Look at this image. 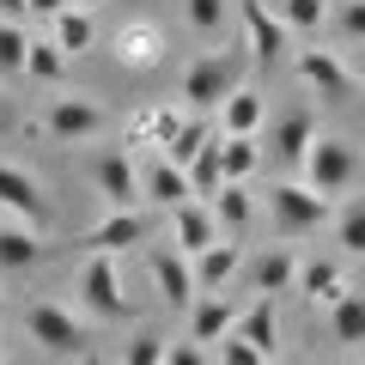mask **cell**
<instances>
[{
	"label": "cell",
	"instance_id": "6da1fadb",
	"mask_svg": "<svg viewBox=\"0 0 365 365\" xmlns=\"http://www.w3.org/2000/svg\"><path fill=\"white\" fill-rule=\"evenodd\" d=\"M268 220H274L280 237H304V232H317V225L335 220V195L311 189L304 177L299 182H274L268 189Z\"/></svg>",
	"mask_w": 365,
	"mask_h": 365
},
{
	"label": "cell",
	"instance_id": "7a4b0ae2",
	"mask_svg": "<svg viewBox=\"0 0 365 365\" xmlns=\"http://www.w3.org/2000/svg\"><path fill=\"white\" fill-rule=\"evenodd\" d=\"M299 170H304L311 189H323V195H347L353 177H359V153H353V140H341V134H317Z\"/></svg>",
	"mask_w": 365,
	"mask_h": 365
},
{
	"label": "cell",
	"instance_id": "3957f363",
	"mask_svg": "<svg viewBox=\"0 0 365 365\" xmlns=\"http://www.w3.org/2000/svg\"><path fill=\"white\" fill-rule=\"evenodd\" d=\"M25 335L37 341L43 353H61V359H73V353H86V323H79L73 311H67V304H55V299H37L25 311Z\"/></svg>",
	"mask_w": 365,
	"mask_h": 365
},
{
	"label": "cell",
	"instance_id": "277c9868",
	"mask_svg": "<svg viewBox=\"0 0 365 365\" xmlns=\"http://www.w3.org/2000/svg\"><path fill=\"white\" fill-rule=\"evenodd\" d=\"M79 299H86V311L98 317V323H122V317H134V304L122 299L116 256H86V268H79Z\"/></svg>",
	"mask_w": 365,
	"mask_h": 365
},
{
	"label": "cell",
	"instance_id": "5b68a950",
	"mask_svg": "<svg viewBox=\"0 0 365 365\" xmlns=\"http://www.w3.org/2000/svg\"><path fill=\"white\" fill-rule=\"evenodd\" d=\"M232 91H237V79H232V61L225 55H195V61L182 67V110H195V116L220 110Z\"/></svg>",
	"mask_w": 365,
	"mask_h": 365
},
{
	"label": "cell",
	"instance_id": "8992f818",
	"mask_svg": "<svg viewBox=\"0 0 365 365\" xmlns=\"http://www.w3.org/2000/svg\"><path fill=\"white\" fill-rule=\"evenodd\" d=\"M292 67H299V79L323 98V104H347L353 91H359V73L341 61V49H299Z\"/></svg>",
	"mask_w": 365,
	"mask_h": 365
},
{
	"label": "cell",
	"instance_id": "52a82bcc",
	"mask_svg": "<svg viewBox=\"0 0 365 365\" xmlns=\"http://www.w3.org/2000/svg\"><path fill=\"white\" fill-rule=\"evenodd\" d=\"M0 213L37 225V232L49 225V195H43V182L31 177L25 165H6V158H0Z\"/></svg>",
	"mask_w": 365,
	"mask_h": 365
},
{
	"label": "cell",
	"instance_id": "ba28073f",
	"mask_svg": "<svg viewBox=\"0 0 365 365\" xmlns=\"http://www.w3.org/2000/svg\"><path fill=\"white\" fill-rule=\"evenodd\" d=\"M104 122L110 116L91 104V98H49V110H43V134H49V140H67V146L104 134Z\"/></svg>",
	"mask_w": 365,
	"mask_h": 365
},
{
	"label": "cell",
	"instance_id": "9c48e42d",
	"mask_svg": "<svg viewBox=\"0 0 365 365\" xmlns=\"http://www.w3.org/2000/svg\"><path fill=\"white\" fill-rule=\"evenodd\" d=\"M146 268H153V287H158V299H165L170 311H189V304L201 299L195 262L182 256V250H153V256H146Z\"/></svg>",
	"mask_w": 365,
	"mask_h": 365
},
{
	"label": "cell",
	"instance_id": "30bf717a",
	"mask_svg": "<svg viewBox=\"0 0 365 365\" xmlns=\"http://www.w3.org/2000/svg\"><path fill=\"white\" fill-rule=\"evenodd\" d=\"M237 323H244V299H232V292H201L189 304V341H201V347L225 341Z\"/></svg>",
	"mask_w": 365,
	"mask_h": 365
},
{
	"label": "cell",
	"instance_id": "8fae6325",
	"mask_svg": "<svg viewBox=\"0 0 365 365\" xmlns=\"http://www.w3.org/2000/svg\"><path fill=\"white\" fill-rule=\"evenodd\" d=\"M146 232H153V220H146L140 207H110L104 220L86 232V256H122V250L140 244Z\"/></svg>",
	"mask_w": 365,
	"mask_h": 365
},
{
	"label": "cell",
	"instance_id": "7c38bea8",
	"mask_svg": "<svg viewBox=\"0 0 365 365\" xmlns=\"http://www.w3.org/2000/svg\"><path fill=\"white\" fill-rule=\"evenodd\" d=\"M91 182H98V195H104L110 207H140V201H146L140 170H134L128 153H98V158H91Z\"/></svg>",
	"mask_w": 365,
	"mask_h": 365
},
{
	"label": "cell",
	"instance_id": "4fadbf2b",
	"mask_svg": "<svg viewBox=\"0 0 365 365\" xmlns=\"http://www.w3.org/2000/svg\"><path fill=\"white\" fill-rule=\"evenodd\" d=\"M237 19H244V37H250V55L256 61H280L292 49V31L280 13H268L262 0H237Z\"/></svg>",
	"mask_w": 365,
	"mask_h": 365
},
{
	"label": "cell",
	"instance_id": "5bb4252c",
	"mask_svg": "<svg viewBox=\"0 0 365 365\" xmlns=\"http://www.w3.org/2000/svg\"><path fill=\"white\" fill-rule=\"evenodd\" d=\"M165 232H170V250L195 256V250H207L213 237H220V220H213L207 201H177V207L165 213Z\"/></svg>",
	"mask_w": 365,
	"mask_h": 365
},
{
	"label": "cell",
	"instance_id": "9a60e30c",
	"mask_svg": "<svg viewBox=\"0 0 365 365\" xmlns=\"http://www.w3.org/2000/svg\"><path fill=\"white\" fill-rule=\"evenodd\" d=\"M311 140H317V116H311V110H287V116L268 122V146H262V153L280 158V165H304Z\"/></svg>",
	"mask_w": 365,
	"mask_h": 365
},
{
	"label": "cell",
	"instance_id": "2e32d148",
	"mask_svg": "<svg viewBox=\"0 0 365 365\" xmlns=\"http://www.w3.org/2000/svg\"><path fill=\"white\" fill-rule=\"evenodd\" d=\"M189 262H195V287H201V292H225V287H232V274L244 268V244H232V237H213V244L195 250Z\"/></svg>",
	"mask_w": 365,
	"mask_h": 365
},
{
	"label": "cell",
	"instance_id": "e0dca14e",
	"mask_svg": "<svg viewBox=\"0 0 365 365\" xmlns=\"http://www.w3.org/2000/svg\"><path fill=\"white\" fill-rule=\"evenodd\" d=\"M140 189H146V201H153V207H165V213L177 207V201H195V189H189V170L170 165L165 153H158L153 165L140 170Z\"/></svg>",
	"mask_w": 365,
	"mask_h": 365
},
{
	"label": "cell",
	"instance_id": "ac0fdd59",
	"mask_svg": "<svg viewBox=\"0 0 365 365\" xmlns=\"http://www.w3.org/2000/svg\"><path fill=\"white\" fill-rule=\"evenodd\" d=\"M43 262V232L25 220H6L0 225V274H25Z\"/></svg>",
	"mask_w": 365,
	"mask_h": 365
},
{
	"label": "cell",
	"instance_id": "d6986e66",
	"mask_svg": "<svg viewBox=\"0 0 365 365\" xmlns=\"http://www.w3.org/2000/svg\"><path fill=\"white\" fill-rule=\"evenodd\" d=\"M262 122H268V104L256 86H237L220 104V134H262Z\"/></svg>",
	"mask_w": 365,
	"mask_h": 365
},
{
	"label": "cell",
	"instance_id": "ffe728a7",
	"mask_svg": "<svg viewBox=\"0 0 365 365\" xmlns=\"http://www.w3.org/2000/svg\"><path fill=\"white\" fill-rule=\"evenodd\" d=\"M237 335H244L250 347L274 353V347H280V304H274L268 292H256V299L244 304V323H237Z\"/></svg>",
	"mask_w": 365,
	"mask_h": 365
},
{
	"label": "cell",
	"instance_id": "44dd1931",
	"mask_svg": "<svg viewBox=\"0 0 365 365\" xmlns=\"http://www.w3.org/2000/svg\"><path fill=\"white\" fill-rule=\"evenodd\" d=\"M299 287H304V299H311V304H335L341 292H347V280H341V262H335V256H311V262H299Z\"/></svg>",
	"mask_w": 365,
	"mask_h": 365
},
{
	"label": "cell",
	"instance_id": "7402d4cb",
	"mask_svg": "<svg viewBox=\"0 0 365 365\" xmlns=\"http://www.w3.org/2000/svg\"><path fill=\"white\" fill-rule=\"evenodd\" d=\"M220 158H225V182H250L268 165V153H262L256 134H220Z\"/></svg>",
	"mask_w": 365,
	"mask_h": 365
},
{
	"label": "cell",
	"instance_id": "603a6c76",
	"mask_svg": "<svg viewBox=\"0 0 365 365\" xmlns=\"http://www.w3.org/2000/svg\"><path fill=\"white\" fill-rule=\"evenodd\" d=\"M116 55H122L128 67H153L158 55H165V31L146 25V19H134V25L116 31Z\"/></svg>",
	"mask_w": 365,
	"mask_h": 365
},
{
	"label": "cell",
	"instance_id": "cb8c5ba5",
	"mask_svg": "<svg viewBox=\"0 0 365 365\" xmlns=\"http://www.w3.org/2000/svg\"><path fill=\"white\" fill-rule=\"evenodd\" d=\"M299 287V256H292L287 244H274L268 256L256 262V292H268V299H280V292Z\"/></svg>",
	"mask_w": 365,
	"mask_h": 365
},
{
	"label": "cell",
	"instance_id": "d4e9b609",
	"mask_svg": "<svg viewBox=\"0 0 365 365\" xmlns=\"http://www.w3.org/2000/svg\"><path fill=\"white\" fill-rule=\"evenodd\" d=\"M329 335L341 341V347H359L365 341V292H341L335 304H329Z\"/></svg>",
	"mask_w": 365,
	"mask_h": 365
},
{
	"label": "cell",
	"instance_id": "484cf974",
	"mask_svg": "<svg viewBox=\"0 0 365 365\" xmlns=\"http://www.w3.org/2000/svg\"><path fill=\"white\" fill-rule=\"evenodd\" d=\"M67 61H73V55H67L55 37H31V55H25V79H37V86H61V79H67Z\"/></svg>",
	"mask_w": 365,
	"mask_h": 365
},
{
	"label": "cell",
	"instance_id": "4316f807",
	"mask_svg": "<svg viewBox=\"0 0 365 365\" xmlns=\"http://www.w3.org/2000/svg\"><path fill=\"white\" fill-rule=\"evenodd\" d=\"M207 207H213V220H220V232H232V237L244 232L250 220H256V201H250L244 182H220V195H213Z\"/></svg>",
	"mask_w": 365,
	"mask_h": 365
},
{
	"label": "cell",
	"instance_id": "83f0119b",
	"mask_svg": "<svg viewBox=\"0 0 365 365\" xmlns=\"http://www.w3.org/2000/svg\"><path fill=\"white\" fill-rule=\"evenodd\" d=\"M49 25H55V31H49V37H55V43H61V49H67V55H86V49H91V43H98V25H91V13H86V6H61V13H55V19H49Z\"/></svg>",
	"mask_w": 365,
	"mask_h": 365
},
{
	"label": "cell",
	"instance_id": "f1b7e54d",
	"mask_svg": "<svg viewBox=\"0 0 365 365\" xmlns=\"http://www.w3.org/2000/svg\"><path fill=\"white\" fill-rule=\"evenodd\" d=\"M220 182H225V158H220V134H213V140L189 158V189H195V201H213Z\"/></svg>",
	"mask_w": 365,
	"mask_h": 365
},
{
	"label": "cell",
	"instance_id": "f546056e",
	"mask_svg": "<svg viewBox=\"0 0 365 365\" xmlns=\"http://www.w3.org/2000/svg\"><path fill=\"white\" fill-rule=\"evenodd\" d=\"M274 13L287 19V31H292V37H299V31H304V37H317V31L329 25V0H280Z\"/></svg>",
	"mask_w": 365,
	"mask_h": 365
},
{
	"label": "cell",
	"instance_id": "4dcf8cb0",
	"mask_svg": "<svg viewBox=\"0 0 365 365\" xmlns=\"http://www.w3.org/2000/svg\"><path fill=\"white\" fill-rule=\"evenodd\" d=\"M335 244L347 250V256H365V195H353L347 207L335 213Z\"/></svg>",
	"mask_w": 365,
	"mask_h": 365
},
{
	"label": "cell",
	"instance_id": "1f68e13d",
	"mask_svg": "<svg viewBox=\"0 0 365 365\" xmlns=\"http://www.w3.org/2000/svg\"><path fill=\"white\" fill-rule=\"evenodd\" d=\"M213 365H268V353H262V347H250V341L232 329L225 341H213Z\"/></svg>",
	"mask_w": 365,
	"mask_h": 365
},
{
	"label": "cell",
	"instance_id": "d6a6232c",
	"mask_svg": "<svg viewBox=\"0 0 365 365\" xmlns=\"http://www.w3.org/2000/svg\"><path fill=\"white\" fill-rule=\"evenodd\" d=\"M25 55H31L25 25H0V73H25Z\"/></svg>",
	"mask_w": 365,
	"mask_h": 365
},
{
	"label": "cell",
	"instance_id": "836d02e7",
	"mask_svg": "<svg viewBox=\"0 0 365 365\" xmlns=\"http://www.w3.org/2000/svg\"><path fill=\"white\" fill-rule=\"evenodd\" d=\"M165 347L170 341L158 335V329H140V335L128 341V353H122V365H165Z\"/></svg>",
	"mask_w": 365,
	"mask_h": 365
},
{
	"label": "cell",
	"instance_id": "e575fe53",
	"mask_svg": "<svg viewBox=\"0 0 365 365\" xmlns=\"http://www.w3.org/2000/svg\"><path fill=\"white\" fill-rule=\"evenodd\" d=\"M329 19H335V31L353 43V49H365V0H341Z\"/></svg>",
	"mask_w": 365,
	"mask_h": 365
},
{
	"label": "cell",
	"instance_id": "d590c367",
	"mask_svg": "<svg viewBox=\"0 0 365 365\" xmlns=\"http://www.w3.org/2000/svg\"><path fill=\"white\" fill-rule=\"evenodd\" d=\"M182 13H189V25H195L201 37H213V31H220V19H225V0H189Z\"/></svg>",
	"mask_w": 365,
	"mask_h": 365
},
{
	"label": "cell",
	"instance_id": "8d00e7d4",
	"mask_svg": "<svg viewBox=\"0 0 365 365\" xmlns=\"http://www.w3.org/2000/svg\"><path fill=\"white\" fill-rule=\"evenodd\" d=\"M165 365H213V359H207L201 341H170V347H165Z\"/></svg>",
	"mask_w": 365,
	"mask_h": 365
},
{
	"label": "cell",
	"instance_id": "74e56055",
	"mask_svg": "<svg viewBox=\"0 0 365 365\" xmlns=\"http://www.w3.org/2000/svg\"><path fill=\"white\" fill-rule=\"evenodd\" d=\"M31 19V0H0V25H25Z\"/></svg>",
	"mask_w": 365,
	"mask_h": 365
},
{
	"label": "cell",
	"instance_id": "f35d334b",
	"mask_svg": "<svg viewBox=\"0 0 365 365\" xmlns=\"http://www.w3.org/2000/svg\"><path fill=\"white\" fill-rule=\"evenodd\" d=\"M61 6H73V0H31V19H55Z\"/></svg>",
	"mask_w": 365,
	"mask_h": 365
},
{
	"label": "cell",
	"instance_id": "ab89813d",
	"mask_svg": "<svg viewBox=\"0 0 365 365\" xmlns=\"http://www.w3.org/2000/svg\"><path fill=\"white\" fill-rule=\"evenodd\" d=\"M79 365H104V359H98V353H79Z\"/></svg>",
	"mask_w": 365,
	"mask_h": 365
},
{
	"label": "cell",
	"instance_id": "60d3db41",
	"mask_svg": "<svg viewBox=\"0 0 365 365\" xmlns=\"http://www.w3.org/2000/svg\"><path fill=\"white\" fill-rule=\"evenodd\" d=\"M73 6H86V13H91V6H104V0H73Z\"/></svg>",
	"mask_w": 365,
	"mask_h": 365
},
{
	"label": "cell",
	"instance_id": "b9f144b4",
	"mask_svg": "<svg viewBox=\"0 0 365 365\" xmlns=\"http://www.w3.org/2000/svg\"><path fill=\"white\" fill-rule=\"evenodd\" d=\"M353 73H359V86H365V55H359V67H353Z\"/></svg>",
	"mask_w": 365,
	"mask_h": 365
},
{
	"label": "cell",
	"instance_id": "7bdbcfd3",
	"mask_svg": "<svg viewBox=\"0 0 365 365\" xmlns=\"http://www.w3.org/2000/svg\"><path fill=\"white\" fill-rule=\"evenodd\" d=\"M0 323H6V299H0Z\"/></svg>",
	"mask_w": 365,
	"mask_h": 365
},
{
	"label": "cell",
	"instance_id": "ee69618b",
	"mask_svg": "<svg viewBox=\"0 0 365 365\" xmlns=\"http://www.w3.org/2000/svg\"><path fill=\"white\" fill-rule=\"evenodd\" d=\"M0 365H6V347H0Z\"/></svg>",
	"mask_w": 365,
	"mask_h": 365
},
{
	"label": "cell",
	"instance_id": "f6af8a7d",
	"mask_svg": "<svg viewBox=\"0 0 365 365\" xmlns=\"http://www.w3.org/2000/svg\"><path fill=\"white\" fill-rule=\"evenodd\" d=\"M292 365H304V359H292Z\"/></svg>",
	"mask_w": 365,
	"mask_h": 365
}]
</instances>
